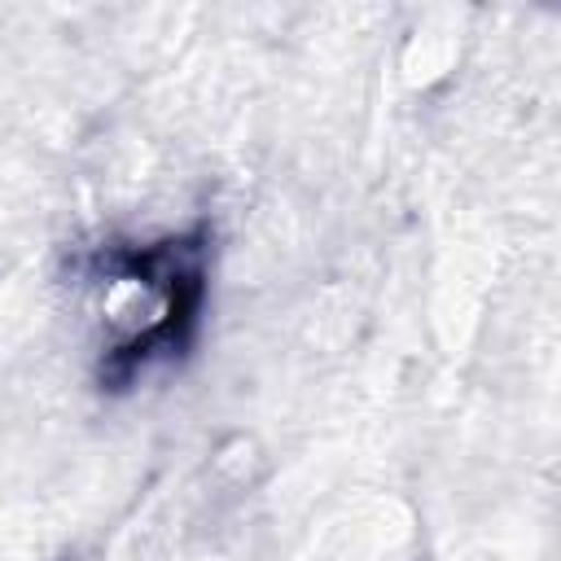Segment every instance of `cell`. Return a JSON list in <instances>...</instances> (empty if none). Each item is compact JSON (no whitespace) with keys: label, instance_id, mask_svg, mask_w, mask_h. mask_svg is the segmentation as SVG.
Returning <instances> with one entry per match:
<instances>
[{"label":"cell","instance_id":"6da1fadb","mask_svg":"<svg viewBox=\"0 0 561 561\" xmlns=\"http://www.w3.org/2000/svg\"><path fill=\"white\" fill-rule=\"evenodd\" d=\"M206 245L202 237H167L149 245H105L92 272V320L105 373L131 381L153 359L184 346L202 307Z\"/></svg>","mask_w":561,"mask_h":561}]
</instances>
